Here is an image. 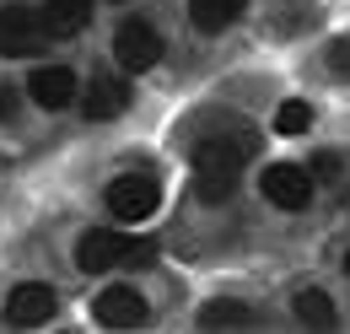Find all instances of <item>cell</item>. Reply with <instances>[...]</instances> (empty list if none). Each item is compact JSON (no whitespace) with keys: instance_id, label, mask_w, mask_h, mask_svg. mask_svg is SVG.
Masks as SVG:
<instances>
[{"instance_id":"cell-1","label":"cell","mask_w":350,"mask_h":334,"mask_svg":"<svg viewBox=\"0 0 350 334\" xmlns=\"http://www.w3.org/2000/svg\"><path fill=\"white\" fill-rule=\"evenodd\" d=\"M254 151H259V140H254L248 129H232V135H205V140L189 151V157H194V194H200L205 205L232 200L237 172L254 162Z\"/></svg>"},{"instance_id":"cell-2","label":"cell","mask_w":350,"mask_h":334,"mask_svg":"<svg viewBox=\"0 0 350 334\" xmlns=\"http://www.w3.org/2000/svg\"><path fill=\"white\" fill-rule=\"evenodd\" d=\"M151 259H157L151 243H135V237H119V232H87L76 243V264L87 275H103L113 264H151Z\"/></svg>"},{"instance_id":"cell-3","label":"cell","mask_w":350,"mask_h":334,"mask_svg":"<svg viewBox=\"0 0 350 334\" xmlns=\"http://www.w3.org/2000/svg\"><path fill=\"white\" fill-rule=\"evenodd\" d=\"M103 200H108V210L119 221H146V216H157V205H162V183L151 172H124V178L108 183Z\"/></svg>"},{"instance_id":"cell-4","label":"cell","mask_w":350,"mask_h":334,"mask_svg":"<svg viewBox=\"0 0 350 334\" xmlns=\"http://www.w3.org/2000/svg\"><path fill=\"white\" fill-rule=\"evenodd\" d=\"M113 60L140 76V70H151L157 60H162V33L146 22V16H130V22H119V33H113Z\"/></svg>"},{"instance_id":"cell-5","label":"cell","mask_w":350,"mask_h":334,"mask_svg":"<svg viewBox=\"0 0 350 334\" xmlns=\"http://www.w3.org/2000/svg\"><path fill=\"white\" fill-rule=\"evenodd\" d=\"M44 43H49V27L38 11H27V5H5L0 11V54L33 60V54H44Z\"/></svg>"},{"instance_id":"cell-6","label":"cell","mask_w":350,"mask_h":334,"mask_svg":"<svg viewBox=\"0 0 350 334\" xmlns=\"http://www.w3.org/2000/svg\"><path fill=\"white\" fill-rule=\"evenodd\" d=\"M259 189H264V200H269V205L307 210V200H312V172L297 167V162H275V167H264Z\"/></svg>"},{"instance_id":"cell-7","label":"cell","mask_w":350,"mask_h":334,"mask_svg":"<svg viewBox=\"0 0 350 334\" xmlns=\"http://www.w3.org/2000/svg\"><path fill=\"white\" fill-rule=\"evenodd\" d=\"M92 313H97L103 329H140L146 324V296L135 286H103L97 302H92Z\"/></svg>"},{"instance_id":"cell-8","label":"cell","mask_w":350,"mask_h":334,"mask_svg":"<svg viewBox=\"0 0 350 334\" xmlns=\"http://www.w3.org/2000/svg\"><path fill=\"white\" fill-rule=\"evenodd\" d=\"M54 307H59V302H54V292H49V286L22 281L16 292L5 296V324H11V329H38V324H49V318H54Z\"/></svg>"},{"instance_id":"cell-9","label":"cell","mask_w":350,"mask_h":334,"mask_svg":"<svg viewBox=\"0 0 350 334\" xmlns=\"http://www.w3.org/2000/svg\"><path fill=\"white\" fill-rule=\"evenodd\" d=\"M27 92H33V103L38 108H70V97H76V76L65 70V65H38L33 70V81H27Z\"/></svg>"},{"instance_id":"cell-10","label":"cell","mask_w":350,"mask_h":334,"mask_svg":"<svg viewBox=\"0 0 350 334\" xmlns=\"http://www.w3.org/2000/svg\"><path fill=\"white\" fill-rule=\"evenodd\" d=\"M130 108V86L119 76H92L87 81V119H119Z\"/></svg>"},{"instance_id":"cell-11","label":"cell","mask_w":350,"mask_h":334,"mask_svg":"<svg viewBox=\"0 0 350 334\" xmlns=\"http://www.w3.org/2000/svg\"><path fill=\"white\" fill-rule=\"evenodd\" d=\"M38 16H44L49 38H76V33L92 22V0H49Z\"/></svg>"},{"instance_id":"cell-12","label":"cell","mask_w":350,"mask_h":334,"mask_svg":"<svg viewBox=\"0 0 350 334\" xmlns=\"http://www.w3.org/2000/svg\"><path fill=\"white\" fill-rule=\"evenodd\" d=\"M243 5H248V0H189V16H194L200 33H221L226 22H237Z\"/></svg>"},{"instance_id":"cell-13","label":"cell","mask_w":350,"mask_h":334,"mask_svg":"<svg viewBox=\"0 0 350 334\" xmlns=\"http://www.w3.org/2000/svg\"><path fill=\"white\" fill-rule=\"evenodd\" d=\"M291 307H297V318H302L307 329H334V318H340V313H334V302H329L323 292H312V286H307V292H297V302H291Z\"/></svg>"},{"instance_id":"cell-14","label":"cell","mask_w":350,"mask_h":334,"mask_svg":"<svg viewBox=\"0 0 350 334\" xmlns=\"http://www.w3.org/2000/svg\"><path fill=\"white\" fill-rule=\"evenodd\" d=\"M200 324H205V329H248L254 313H248L243 302H205V307H200Z\"/></svg>"},{"instance_id":"cell-15","label":"cell","mask_w":350,"mask_h":334,"mask_svg":"<svg viewBox=\"0 0 350 334\" xmlns=\"http://www.w3.org/2000/svg\"><path fill=\"white\" fill-rule=\"evenodd\" d=\"M275 129H280V135H307V129H312V108H307V103H297V97H291V103H280Z\"/></svg>"},{"instance_id":"cell-16","label":"cell","mask_w":350,"mask_h":334,"mask_svg":"<svg viewBox=\"0 0 350 334\" xmlns=\"http://www.w3.org/2000/svg\"><path fill=\"white\" fill-rule=\"evenodd\" d=\"M340 172H345V157H340V151H318V157H312V178H340Z\"/></svg>"},{"instance_id":"cell-17","label":"cell","mask_w":350,"mask_h":334,"mask_svg":"<svg viewBox=\"0 0 350 334\" xmlns=\"http://www.w3.org/2000/svg\"><path fill=\"white\" fill-rule=\"evenodd\" d=\"M329 65H334V76H340V81H350V38H340L334 49H329Z\"/></svg>"},{"instance_id":"cell-18","label":"cell","mask_w":350,"mask_h":334,"mask_svg":"<svg viewBox=\"0 0 350 334\" xmlns=\"http://www.w3.org/2000/svg\"><path fill=\"white\" fill-rule=\"evenodd\" d=\"M0 119H16V92L0 86Z\"/></svg>"},{"instance_id":"cell-19","label":"cell","mask_w":350,"mask_h":334,"mask_svg":"<svg viewBox=\"0 0 350 334\" xmlns=\"http://www.w3.org/2000/svg\"><path fill=\"white\" fill-rule=\"evenodd\" d=\"M345 275H350V253H345Z\"/></svg>"}]
</instances>
